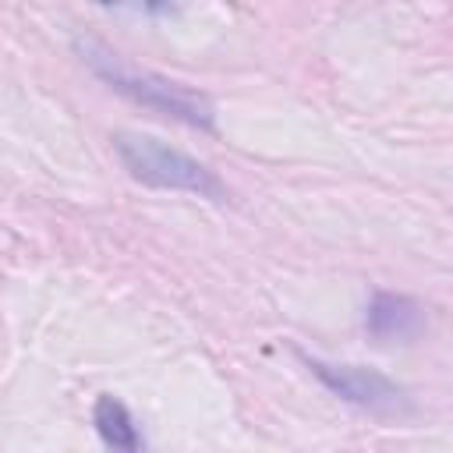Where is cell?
Masks as SVG:
<instances>
[{"instance_id":"cell-1","label":"cell","mask_w":453,"mask_h":453,"mask_svg":"<svg viewBox=\"0 0 453 453\" xmlns=\"http://www.w3.org/2000/svg\"><path fill=\"white\" fill-rule=\"evenodd\" d=\"M113 149H117V159L124 163V170L149 184V188H163V191H188V195H198V198H212V202H223L226 198V188L223 180L202 166L198 159H191L188 152L180 149H170L166 142L152 138V134H138V131H120L113 138Z\"/></svg>"},{"instance_id":"cell-2","label":"cell","mask_w":453,"mask_h":453,"mask_svg":"<svg viewBox=\"0 0 453 453\" xmlns=\"http://www.w3.org/2000/svg\"><path fill=\"white\" fill-rule=\"evenodd\" d=\"M96 71L120 92H127L131 99H138L142 106H152L159 113H170L184 124H195V127H212V106L205 96L177 85V81H166V78H156V74H138V71H127L120 67L113 57H92Z\"/></svg>"},{"instance_id":"cell-3","label":"cell","mask_w":453,"mask_h":453,"mask_svg":"<svg viewBox=\"0 0 453 453\" xmlns=\"http://www.w3.org/2000/svg\"><path fill=\"white\" fill-rule=\"evenodd\" d=\"M308 368L315 372V379L336 393L340 400L361 407V411H372V414H396L403 407V389L386 379L382 372L375 368H361V365H326V361H315L308 357Z\"/></svg>"},{"instance_id":"cell-4","label":"cell","mask_w":453,"mask_h":453,"mask_svg":"<svg viewBox=\"0 0 453 453\" xmlns=\"http://www.w3.org/2000/svg\"><path fill=\"white\" fill-rule=\"evenodd\" d=\"M425 326V311L414 297L403 294H375L368 304V333L375 340H411Z\"/></svg>"},{"instance_id":"cell-5","label":"cell","mask_w":453,"mask_h":453,"mask_svg":"<svg viewBox=\"0 0 453 453\" xmlns=\"http://www.w3.org/2000/svg\"><path fill=\"white\" fill-rule=\"evenodd\" d=\"M92 421H96L99 439H103L110 449H127V453L142 449V435H138V428H134V418H131V411H127L117 396L103 393V396L96 400Z\"/></svg>"},{"instance_id":"cell-6","label":"cell","mask_w":453,"mask_h":453,"mask_svg":"<svg viewBox=\"0 0 453 453\" xmlns=\"http://www.w3.org/2000/svg\"><path fill=\"white\" fill-rule=\"evenodd\" d=\"M106 7H134V11H145V14H166L173 11V0H99Z\"/></svg>"}]
</instances>
